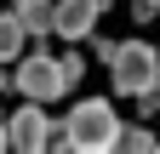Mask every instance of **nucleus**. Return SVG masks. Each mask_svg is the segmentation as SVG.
<instances>
[{
    "label": "nucleus",
    "instance_id": "nucleus-4",
    "mask_svg": "<svg viewBox=\"0 0 160 154\" xmlns=\"http://www.w3.org/2000/svg\"><path fill=\"white\" fill-rule=\"evenodd\" d=\"M97 12H103V0H57V6H52V34L86 40V34L97 29Z\"/></svg>",
    "mask_w": 160,
    "mask_h": 154
},
{
    "label": "nucleus",
    "instance_id": "nucleus-7",
    "mask_svg": "<svg viewBox=\"0 0 160 154\" xmlns=\"http://www.w3.org/2000/svg\"><path fill=\"white\" fill-rule=\"evenodd\" d=\"M52 6H57V0H23V6H17L23 29L29 34H52Z\"/></svg>",
    "mask_w": 160,
    "mask_h": 154
},
{
    "label": "nucleus",
    "instance_id": "nucleus-3",
    "mask_svg": "<svg viewBox=\"0 0 160 154\" xmlns=\"http://www.w3.org/2000/svg\"><path fill=\"white\" fill-rule=\"evenodd\" d=\"M17 91H23L29 103H52V97H63V74H57V57L52 51H29V57H17Z\"/></svg>",
    "mask_w": 160,
    "mask_h": 154
},
{
    "label": "nucleus",
    "instance_id": "nucleus-5",
    "mask_svg": "<svg viewBox=\"0 0 160 154\" xmlns=\"http://www.w3.org/2000/svg\"><path fill=\"white\" fill-rule=\"evenodd\" d=\"M6 137H12V148H23V154H40V148L52 143V126H46V114H40V103H23V108L12 114Z\"/></svg>",
    "mask_w": 160,
    "mask_h": 154
},
{
    "label": "nucleus",
    "instance_id": "nucleus-8",
    "mask_svg": "<svg viewBox=\"0 0 160 154\" xmlns=\"http://www.w3.org/2000/svg\"><path fill=\"white\" fill-rule=\"evenodd\" d=\"M120 148H132V154H149V148H160V137L149 126H120Z\"/></svg>",
    "mask_w": 160,
    "mask_h": 154
},
{
    "label": "nucleus",
    "instance_id": "nucleus-6",
    "mask_svg": "<svg viewBox=\"0 0 160 154\" xmlns=\"http://www.w3.org/2000/svg\"><path fill=\"white\" fill-rule=\"evenodd\" d=\"M23 40H29V29H23V17H0V63H17L23 57Z\"/></svg>",
    "mask_w": 160,
    "mask_h": 154
},
{
    "label": "nucleus",
    "instance_id": "nucleus-12",
    "mask_svg": "<svg viewBox=\"0 0 160 154\" xmlns=\"http://www.w3.org/2000/svg\"><path fill=\"white\" fill-rule=\"evenodd\" d=\"M154 6H160V0H154Z\"/></svg>",
    "mask_w": 160,
    "mask_h": 154
},
{
    "label": "nucleus",
    "instance_id": "nucleus-2",
    "mask_svg": "<svg viewBox=\"0 0 160 154\" xmlns=\"http://www.w3.org/2000/svg\"><path fill=\"white\" fill-rule=\"evenodd\" d=\"M109 80L120 97H137V91H160V51L149 40H120L109 57Z\"/></svg>",
    "mask_w": 160,
    "mask_h": 154
},
{
    "label": "nucleus",
    "instance_id": "nucleus-1",
    "mask_svg": "<svg viewBox=\"0 0 160 154\" xmlns=\"http://www.w3.org/2000/svg\"><path fill=\"white\" fill-rule=\"evenodd\" d=\"M120 126L126 120L114 114L109 97H80L69 108V120L52 126V143L69 154H109V148H120Z\"/></svg>",
    "mask_w": 160,
    "mask_h": 154
},
{
    "label": "nucleus",
    "instance_id": "nucleus-11",
    "mask_svg": "<svg viewBox=\"0 0 160 154\" xmlns=\"http://www.w3.org/2000/svg\"><path fill=\"white\" fill-rule=\"evenodd\" d=\"M0 148H12V137H6V126H0Z\"/></svg>",
    "mask_w": 160,
    "mask_h": 154
},
{
    "label": "nucleus",
    "instance_id": "nucleus-9",
    "mask_svg": "<svg viewBox=\"0 0 160 154\" xmlns=\"http://www.w3.org/2000/svg\"><path fill=\"white\" fill-rule=\"evenodd\" d=\"M57 74H63V86H80V74H86V57H80V51H63V57H57Z\"/></svg>",
    "mask_w": 160,
    "mask_h": 154
},
{
    "label": "nucleus",
    "instance_id": "nucleus-10",
    "mask_svg": "<svg viewBox=\"0 0 160 154\" xmlns=\"http://www.w3.org/2000/svg\"><path fill=\"white\" fill-rule=\"evenodd\" d=\"M160 6H154V0H137V6H132V17H137V23H149V17H154Z\"/></svg>",
    "mask_w": 160,
    "mask_h": 154
}]
</instances>
